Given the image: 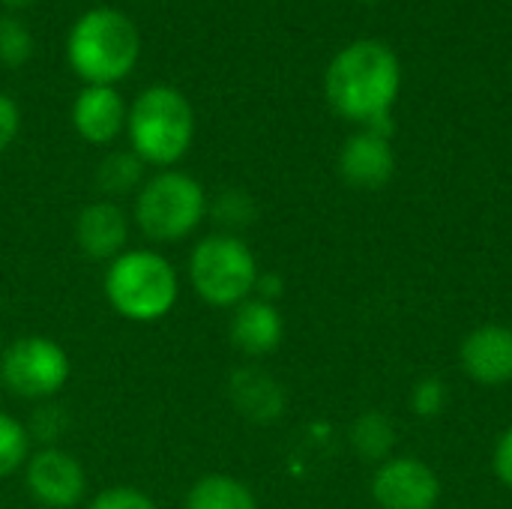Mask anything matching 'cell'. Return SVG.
<instances>
[{
	"mask_svg": "<svg viewBox=\"0 0 512 509\" xmlns=\"http://www.w3.org/2000/svg\"><path fill=\"white\" fill-rule=\"evenodd\" d=\"M84 509H159L156 507V501L147 495V492H141V489H135V486H108V489H102V492H96Z\"/></svg>",
	"mask_w": 512,
	"mask_h": 509,
	"instance_id": "cell-23",
	"label": "cell"
},
{
	"mask_svg": "<svg viewBox=\"0 0 512 509\" xmlns=\"http://www.w3.org/2000/svg\"><path fill=\"white\" fill-rule=\"evenodd\" d=\"M285 321L276 303H267L261 297H249L240 306L231 309L228 318V339L231 345L246 357H267L282 345Z\"/></svg>",
	"mask_w": 512,
	"mask_h": 509,
	"instance_id": "cell-13",
	"label": "cell"
},
{
	"mask_svg": "<svg viewBox=\"0 0 512 509\" xmlns=\"http://www.w3.org/2000/svg\"><path fill=\"white\" fill-rule=\"evenodd\" d=\"M228 399L234 411L252 423H273L285 411L282 384L261 366H240L228 378Z\"/></svg>",
	"mask_w": 512,
	"mask_h": 509,
	"instance_id": "cell-15",
	"label": "cell"
},
{
	"mask_svg": "<svg viewBox=\"0 0 512 509\" xmlns=\"http://www.w3.org/2000/svg\"><path fill=\"white\" fill-rule=\"evenodd\" d=\"M102 294L123 321L156 324L180 300V273L159 249H126L105 264Z\"/></svg>",
	"mask_w": 512,
	"mask_h": 509,
	"instance_id": "cell-3",
	"label": "cell"
},
{
	"mask_svg": "<svg viewBox=\"0 0 512 509\" xmlns=\"http://www.w3.org/2000/svg\"><path fill=\"white\" fill-rule=\"evenodd\" d=\"M399 60L396 54L372 39L351 42L342 48L324 75V93L336 114L375 126L390 117V105L399 96Z\"/></svg>",
	"mask_w": 512,
	"mask_h": 509,
	"instance_id": "cell-1",
	"label": "cell"
},
{
	"mask_svg": "<svg viewBox=\"0 0 512 509\" xmlns=\"http://www.w3.org/2000/svg\"><path fill=\"white\" fill-rule=\"evenodd\" d=\"M126 117H129V102L123 99V93L117 87H93V84L78 90L69 111L72 129L78 132L81 141L93 147L114 144L126 132Z\"/></svg>",
	"mask_w": 512,
	"mask_h": 509,
	"instance_id": "cell-11",
	"label": "cell"
},
{
	"mask_svg": "<svg viewBox=\"0 0 512 509\" xmlns=\"http://www.w3.org/2000/svg\"><path fill=\"white\" fill-rule=\"evenodd\" d=\"M21 132V108L9 93H0V156L15 144Z\"/></svg>",
	"mask_w": 512,
	"mask_h": 509,
	"instance_id": "cell-25",
	"label": "cell"
},
{
	"mask_svg": "<svg viewBox=\"0 0 512 509\" xmlns=\"http://www.w3.org/2000/svg\"><path fill=\"white\" fill-rule=\"evenodd\" d=\"M351 447L366 462H387L396 447V429L384 414L366 411L351 426Z\"/></svg>",
	"mask_w": 512,
	"mask_h": 509,
	"instance_id": "cell-18",
	"label": "cell"
},
{
	"mask_svg": "<svg viewBox=\"0 0 512 509\" xmlns=\"http://www.w3.org/2000/svg\"><path fill=\"white\" fill-rule=\"evenodd\" d=\"M21 474L39 509H75L87 501V471L63 447H36Z\"/></svg>",
	"mask_w": 512,
	"mask_h": 509,
	"instance_id": "cell-8",
	"label": "cell"
},
{
	"mask_svg": "<svg viewBox=\"0 0 512 509\" xmlns=\"http://www.w3.org/2000/svg\"><path fill=\"white\" fill-rule=\"evenodd\" d=\"M129 228H132V216L123 210L120 201L93 198L78 210L72 234L78 252L87 261L108 264L129 249Z\"/></svg>",
	"mask_w": 512,
	"mask_h": 509,
	"instance_id": "cell-10",
	"label": "cell"
},
{
	"mask_svg": "<svg viewBox=\"0 0 512 509\" xmlns=\"http://www.w3.org/2000/svg\"><path fill=\"white\" fill-rule=\"evenodd\" d=\"M372 498L381 509H435L441 483L426 462L390 456L372 477Z\"/></svg>",
	"mask_w": 512,
	"mask_h": 509,
	"instance_id": "cell-9",
	"label": "cell"
},
{
	"mask_svg": "<svg viewBox=\"0 0 512 509\" xmlns=\"http://www.w3.org/2000/svg\"><path fill=\"white\" fill-rule=\"evenodd\" d=\"M126 135L129 150L147 168H177L195 141V108L183 90L150 84L129 105Z\"/></svg>",
	"mask_w": 512,
	"mask_h": 509,
	"instance_id": "cell-4",
	"label": "cell"
},
{
	"mask_svg": "<svg viewBox=\"0 0 512 509\" xmlns=\"http://www.w3.org/2000/svg\"><path fill=\"white\" fill-rule=\"evenodd\" d=\"M282 294V276L276 273H261L258 276V285H255V297L267 300V303H276Z\"/></svg>",
	"mask_w": 512,
	"mask_h": 509,
	"instance_id": "cell-27",
	"label": "cell"
},
{
	"mask_svg": "<svg viewBox=\"0 0 512 509\" xmlns=\"http://www.w3.org/2000/svg\"><path fill=\"white\" fill-rule=\"evenodd\" d=\"M30 432V441H39V447H57V441L63 438L69 420L63 414L60 405L54 402H39L36 411L30 414V420L24 423Z\"/></svg>",
	"mask_w": 512,
	"mask_h": 509,
	"instance_id": "cell-22",
	"label": "cell"
},
{
	"mask_svg": "<svg viewBox=\"0 0 512 509\" xmlns=\"http://www.w3.org/2000/svg\"><path fill=\"white\" fill-rule=\"evenodd\" d=\"M186 276L201 303L213 309H234L255 297L261 267L252 246L240 234L213 231L192 246Z\"/></svg>",
	"mask_w": 512,
	"mask_h": 509,
	"instance_id": "cell-6",
	"label": "cell"
},
{
	"mask_svg": "<svg viewBox=\"0 0 512 509\" xmlns=\"http://www.w3.org/2000/svg\"><path fill=\"white\" fill-rule=\"evenodd\" d=\"M183 509H258V498L234 474H204L189 486Z\"/></svg>",
	"mask_w": 512,
	"mask_h": 509,
	"instance_id": "cell-16",
	"label": "cell"
},
{
	"mask_svg": "<svg viewBox=\"0 0 512 509\" xmlns=\"http://www.w3.org/2000/svg\"><path fill=\"white\" fill-rule=\"evenodd\" d=\"M144 171H147V165L132 150H111L96 165L93 183L102 192V198H108V201H120L123 195L135 198V192L147 180Z\"/></svg>",
	"mask_w": 512,
	"mask_h": 509,
	"instance_id": "cell-17",
	"label": "cell"
},
{
	"mask_svg": "<svg viewBox=\"0 0 512 509\" xmlns=\"http://www.w3.org/2000/svg\"><path fill=\"white\" fill-rule=\"evenodd\" d=\"M462 369L483 387H501L512 381V330L501 324L477 327L459 348Z\"/></svg>",
	"mask_w": 512,
	"mask_h": 509,
	"instance_id": "cell-12",
	"label": "cell"
},
{
	"mask_svg": "<svg viewBox=\"0 0 512 509\" xmlns=\"http://www.w3.org/2000/svg\"><path fill=\"white\" fill-rule=\"evenodd\" d=\"M447 405V384L441 378H423L411 390V408L420 417H438Z\"/></svg>",
	"mask_w": 512,
	"mask_h": 509,
	"instance_id": "cell-24",
	"label": "cell"
},
{
	"mask_svg": "<svg viewBox=\"0 0 512 509\" xmlns=\"http://www.w3.org/2000/svg\"><path fill=\"white\" fill-rule=\"evenodd\" d=\"M30 453H33V441L24 420L0 411V480H9L18 471H24Z\"/></svg>",
	"mask_w": 512,
	"mask_h": 509,
	"instance_id": "cell-19",
	"label": "cell"
},
{
	"mask_svg": "<svg viewBox=\"0 0 512 509\" xmlns=\"http://www.w3.org/2000/svg\"><path fill=\"white\" fill-rule=\"evenodd\" d=\"M0 390H3V387H0Z\"/></svg>",
	"mask_w": 512,
	"mask_h": 509,
	"instance_id": "cell-31",
	"label": "cell"
},
{
	"mask_svg": "<svg viewBox=\"0 0 512 509\" xmlns=\"http://www.w3.org/2000/svg\"><path fill=\"white\" fill-rule=\"evenodd\" d=\"M138 57V27L117 6H93L81 12L66 33V63L84 81V87L120 84L132 75Z\"/></svg>",
	"mask_w": 512,
	"mask_h": 509,
	"instance_id": "cell-2",
	"label": "cell"
},
{
	"mask_svg": "<svg viewBox=\"0 0 512 509\" xmlns=\"http://www.w3.org/2000/svg\"><path fill=\"white\" fill-rule=\"evenodd\" d=\"M33 57V33L15 15H0V66L18 69Z\"/></svg>",
	"mask_w": 512,
	"mask_h": 509,
	"instance_id": "cell-21",
	"label": "cell"
},
{
	"mask_svg": "<svg viewBox=\"0 0 512 509\" xmlns=\"http://www.w3.org/2000/svg\"><path fill=\"white\" fill-rule=\"evenodd\" d=\"M495 474H498V480L504 483V486H510L512 489V426L501 435V441H498V447H495Z\"/></svg>",
	"mask_w": 512,
	"mask_h": 509,
	"instance_id": "cell-26",
	"label": "cell"
},
{
	"mask_svg": "<svg viewBox=\"0 0 512 509\" xmlns=\"http://www.w3.org/2000/svg\"><path fill=\"white\" fill-rule=\"evenodd\" d=\"M72 378L69 351L42 333H27L3 345L0 387L24 402H54Z\"/></svg>",
	"mask_w": 512,
	"mask_h": 509,
	"instance_id": "cell-7",
	"label": "cell"
},
{
	"mask_svg": "<svg viewBox=\"0 0 512 509\" xmlns=\"http://www.w3.org/2000/svg\"><path fill=\"white\" fill-rule=\"evenodd\" d=\"M396 171L393 147L384 135L363 129L342 144L339 174L354 189H381Z\"/></svg>",
	"mask_w": 512,
	"mask_h": 509,
	"instance_id": "cell-14",
	"label": "cell"
},
{
	"mask_svg": "<svg viewBox=\"0 0 512 509\" xmlns=\"http://www.w3.org/2000/svg\"><path fill=\"white\" fill-rule=\"evenodd\" d=\"M3 345H6V342H3V333H0V354H3Z\"/></svg>",
	"mask_w": 512,
	"mask_h": 509,
	"instance_id": "cell-29",
	"label": "cell"
},
{
	"mask_svg": "<svg viewBox=\"0 0 512 509\" xmlns=\"http://www.w3.org/2000/svg\"><path fill=\"white\" fill-rule=\"evenodd\" d=\"M255 201L249 192L243 189H222L210 207H207V216L219 225V231L225 234H240L243 228H249L255 222Z\"/></svg>",
	"mask_w": 512,
	"mask_h": 509,
	"instance_id": "cell-20",
	"label": "cell"
},
{
	"mask_svg": "<svg viewBox=\"0 0 512 509\" xmlns=\"http://www.w3.org/2000/svg\"><path fill=\"white\" fill-rule=\"evenodd\" d=\"M210 195L198 177L180 168L150 174L132 198V225L156 246L189 240L207 219Z\"/></svg>",
	"mask_w": 512,
	"mask_h": 509,
	"instance_id": "cell-5",
	"label": "cell"
},
{
	"mask_svg": "<svg viewBox=\"0 0 512 509\" xmlns=\"http://www.w3.org/2000/svg\"><path fill=\"white\" fill-rule=\"evenodd\" d=\"M366 3H378V0H366Z\"/></svg>",
	"mask_w": 512,
	"mask_h": 509,
	"instance_id": "cell-30",
	"label": "cell"
},
{
	"mask_svg": "<svg viewBox=\"0 0 512 509\" xmlns=\"http://www.w3.org/2000/svg\"><path fill=\"white\" fill-rule=\"evenodd\" d=\"M3 6H12V9H18V6H27V3H33V0H0Z\"/></svg>",
	"mask_w": 512,
	"mask_h": 509,
	"instance_id": "cell-28",
	"label": "cell"
}]
</instances>
